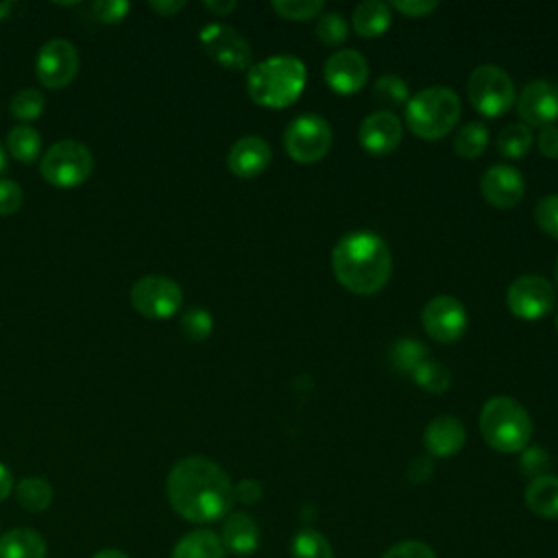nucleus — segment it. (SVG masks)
<instances>
[{"instance_id": "nucleus-17", "label": "nucleus", "mask_w": 558, "mask_h": 558, "mask_svg": "<svg viewBox=\"0 0 558 558\" xmlns=\"http://www.w3.org/2000/svg\"><path fill=\"white\" fill-rule=\"evenodd\" d=\"M403 137L401 120L390 109H379L368 113L357 129V140L362 148L371 155L392 153Z\"/></svg>"}, {"instance_id": "nucleus-5", "label": "nucleus", "mask_w": 558, "mask_h": 558, "mask_svg": "<svg viewBox=\"0 0 558 558\" xmlns=\"http://www.w3.org/2000/svg\"><path fill=\"white\" fill-rule=\"evenodd\" d=\"M460 111V98L451 87L432 85L408 98L405 124L421 140H440L456 126Z\"/></svg>"}, {"instance_id": "nucleus-2", "label": "nucleus", "mask_w": 558, "mask_h": 558, "mask_svg": "<svg viewBox=\"0 0 558 558\" xmlns=\"http://www.w3.org/2000/svg\"><path fill=\"white\" fill-rule=\"evenodd\" d=\"M331 268L340 286L349 292L368 296L388 283L392 253L377 233L351 231L336 242L331 251Z\"/></svg>"}, {"instance_id": "nucleus-45", "label": "nucleus", "mask_w": 558, "mask_h": 558, "mask_svg": "<svg viewBox=\"0 0 558 558\" xmlns=\"http://www.w3.org/2000/svg\"><path fill=\"white\" fill-rule=\"evenodd\" d=\"M432 473H434V464H432V460L425 458V456L414 458V460L410 462V466H408V480L414 482V484L427 482V480L432 477Z\"/></svg>"}, {"instance_id": "nucleus-31", "label": "nucleus", "mask_w": 558, "mask_h": 558, "mask_svg": "<svg viewBox=\"0 0 558 558\" xmlns=\"http://www.w3.org/2000/svg\"><path fill=\"white\" fill-rule=\"evenodd\" d=\"M427 360V349L414 338H401L392 347V362L401 373H414Z\"/></svg>"}, {"instance_id": "nucleus-30", "label": "nucleus", "mask_w": 558, "mask_h": 558, "mask_svg": "<svg viewBox=\"0 0 558 558\" xmlns=\"http://www.w3.org/2000/svg\"><path fill=\"white\" fill-rule=\"evenodd\" d=\"M412 379L427 392H434V395H440L445 392L449 386H451V373L447 366H442L440 362H434V360H425L414 373H412Z\"/></svg>"}, {"instance_id": "nucleus-6", "label": "nucleus", "mask_w": 558, "mask_h": 558, "mask_svg": "<svg viewBox=\"0 0 558 558\" xmlns=\"http://www.w3.org/2000/svg\"><path fill=\"white\" fill-rule=\"evenodd\" d=\"M92 150L76 140H61L52 144L39 161L41 177L54 187H76L85 183L92 174Z\"/></svg>"}, {"instance_id": "nucleus-7", "label": "nucleus", "mask_w": 558, "mask_h": 558, "mask_svg": "<svg viewBox=\"0 0 558 558\" xmlns=\"http://www.w3.org/2000/svg\"><path fill=\"white\" fill-rule=\"evenodd\" d=\"M466 94L475 111L495 118L514 105V83L510 74L493 63L477 65L466 83Z\"/></svg>"}, {"instance_id": "nucleus-39", "label": "nucleus", "mask_w": 558, "mask_h": 558, "mask_svg": "<svg viewBox=\"0 0 558 558\" xmlns=\"http://www.w3.org/2000/svg\"><path fill=\"white\" fill-rule=\"evenodd\" d=\"M131 11V4L126 0H100L92 4V15L102 24H118L122 22Z\"/></svg>"}, {"instance_id": "nucleus-44", "label": "nucleus", "mask_w": 558, "mask_h": 558, "mask_svg": "<svg viewBox=\"0 0 558 558\" xmlns=\"http://www.w3.org/2000/svg\"><path fill=\"white\" fill-rule=\"evenodd\" d=\"M262 493H264V488H262V484L257 482V480H240L235 486H233V495H235V499L238 501H242V504H255L259 497H262Z\"/></svg>"}, {"instance_id": "nucleus-3", "label": "nucleus", "mask_w": 558, "mask_h": 558, "mask_svg": "<svg viewBox=\"0 0 558 558\" xmlns=\"http://www.w3.org/2000/svg\"><path fill=\"white\" fill-rule=\"evenodd\" d=\"M305 63L294 54H275L248 68L246 92L259 107L283 109L292 105L305 87Z\"/></svg>"}, {"instance_id": "nucleus-27", "label": "nucleus", "mask_w": 558, "mask_h": 558, "mask_svg": "<svg viewBox=\"0 0 558 558\" xmlns=\"http://www.w3.org/2000/svg\"><path fill=\"white\" fill-rule=\"evenodd\" d=\"M532 146V129L523 122H510L497 133V150L508 159H521Z\"/></svg>"}, {"instance_id": "nucleus-23", "label": "nucleus", "mask_w": 558, "mask_h": 558, "mask_svg": "<svg viewBox=\"0 0 558 558\" xmlns=\"http://www.w3.org/2000/svg\"><path fill=\"white\" fill-rule=\"evenodd\" d=\"M225 545L220 541V536L211 530H192L187 534H183L170 558H225Z\"/></svg>"}, {"instance_id": "nucleus-42", "label": "nucleus", "mask_w": 558, "mask_h": 558, "mask_svg": "<svg viewBox=\"0 0 558 558\" xmlns=\"http://www.w3.org/2000/svg\"><path fill=\"white\" fill-rule=\"evenodd\" d=\"M392 9L408 17H423L429 15L434 9H438L436 0H395Z\"/></svg>"}, {"instance_id": "nucleus-15", "label": "nucleus", "mask_w": 558, "mask_h": 558, "mask_svg": "<svg viewBox=\"0 0 558 558\" xmlns=\"http://www.w3.org/2000/svg\"><path fill=\"white\" fill-rule=\"evenodd\" d=\"M323 76H325V83L336 94L349 96V94L360 92L366 85L368 63L357 50L342 48L327 57V61L323 65Z\"/></svg>"}, {"instance_id": "nucleus-38", "label": "nucleus", "mask_w": 558, "mask_h": 558, "mask_svg": "<svg viewBox=\"0 0 558 558\" xmlns=\"http://www.w3.org/2000/svg\"><path fill=\"white\" fill-rule=\"evenodd\" d=\"M519 466H521V473L527 475L530 480L534 477H541L547 473V469L551 466V458L549 453L538 447V445H527L523 451H521V460H519Z\"/></svg>"}, {"instance_id": "nucleus-1", "label": "nucleus", "mask_w": 558, "mask_h": 558, "mask_svg": "<svg viewBox=\"0 0 558 558\" xmlns=\"http://www.w3.org/2000/svg\"><path fill=\"white\" fill-rule=\"evenodd\" d=\"M166 495L172 510L190 523H214L227 517L235 501L225 469L203 456L181 458L170 469Z\"/></svg>"}, {"instance_id": "nucleus-34", "label": "nucleus", "mask_w": 558, "mask_h": 558, "mask_svg": "<svg viewBox=\"0 0 558 558\" xmlns=\"http://www.w3.org/2000/svg\"><path fill=\"white\" fill-rule=\"evenodd\" d=\"M181 333L192 342H203L211 336L214 318L205 307H190L179 320Z\"/></svg>"}, {"instance_id": "nucleus-36", "label": "nucleus", "mask_w": 558, "mask_h": 558, "mask_svg": "<svg viewBox=\"0 0 558 558\" xmlns=\"http://www.w3.org/2000/svg\"><path fill=\"white\" fill-rule=\"evenodd\" d=\"M272 9L286 20H312L318 17L325 9L323 0H272Z\"/></svg>"}, {"instance_id": "nucleus-11", "label": "nucleus", "mask_w": 558, "mask_h": 558, "mask_svg": "<svg viewBox=\"0 0 558 558\" xmlns=\"http://www.w3.org/2000/svg\"><path fill=\"white\" fill-rule=\"evenodd\" d=\"M556 294L549 279L543 275H521L506 292L508 310L523 320H538L554 307Z\"/></svg>"}, {"instance_id": "nucleus-14", "label": "nucleus", "mask_w": 558, "mask_h": 558, "mask_svg": "<svg viewBox=\"0 0 558 558\" xmlns=\"http://www.w3.org/2000/svg\"><path fill=\"white\" fill-rule=\"evenodd\" d=\"M517 111L527 126H551L558 120V85L547 78L530 81L517 98Z\"/></svg>"}, {"instance_id": "nucleus-12", "label": "nucleus", "mask_w": 558, "mask_h": 558, "mask_svg": "<svg viewBox=\"0 0 558 558\" xmlns=\"http://www.w3.org/2000/svg\"><path fill=\"white\" fill-rule=\"evenodd\" d=\"M421 323L432 340L456 342L466 331L469 316L462 301L451 294H438L425 303Z\"/></svg>"}, {"instance_id": "nucleus-20", "label": "nucleus", "mask_w": 558, "mask_h": 558, "mask_svg": "<svg viewBox=\"0 0 558 558\" xmlns=\"http://www.w3.org/2000/svg\"><path fill=\"white\" fill-rule=\"evenodd\" d=\"M220 541L225 545V551H231L233 556H251L259 545V527L253 517L246 512H231L220 532Z\"/></svg>"}, {"instance_id": "nucleus-9", "label": "nucleus", "mask_w": 558, "mask_h": 558, "mask_svg": "<svg viewBox=\"0 0 558 558\" xmlns=\"http://www.w3.org/2000/svg\"><path fill=\"white\" fill-rule=\"evenodd\" d=\"M183 303L181 286L166 275H144L131 288V305L150 320H166L179 312Z\"/></svg>"}, {"instance_id": "nucleus-50", "label": "nucleus", "mask_w": 558, "mask_h": 558, "mask_svg": "<svg viewBox=\"0 0 558 558\" xmlns=\"http://www.w3.org/2000/svg\"><path fill=\"white\" fill-rule=\"evenodd\" d=\"M4 166H7V155H4V148H2V144H0V172L4 170Z\"/></svg>"}, {"instance_id": "nucleus-33", "label": "nucleus", "mask_w": 558, "mask_h": 558, "mask_svg": "<svg viewBox=\"0 0 558 558\" xmlns=\"http://www.w3.org/2000/svg\"><path fill=\"white\" fill-rule=\"evenodd\" d=\"M373 96L386 105V107H395V105H405L410 98V89L408 83L397 76V74H381L375 85H373Z\"/></svg>"}, {"instance_id": "nucleus-41", "label": "nucleus", "mask_w": 558, "mask_h": 558, "mask_svg": "<svg viewBox=\"0 0 558 558\" xmlns=\"http://www.w3.org/2000/svg\"><path fill=\"white\" fill-rule=\"evenodd\" d=\"M24 203L22 187L11 179H0V216H11L20 211Z\"/></svg>"}, {"instance_id": "nucleus-19", "label": "nucleus", "mask_w": 558, "mask_h": 558, "mask_svg": "<svg viewBox=\"0 0 558 558\" xmlns=\"http://www.w3.org/2000/svg\"><path fill=\"white\" fill-rule=\"evenodd\" d=\"M466 440V429L453 414H438L425 427L423 442L434 458L456 456Z\"/></svg>"}, {"instance_id": "nucleus-18", "label": "nucleus", "mask_w": 558, "mask_h": 558, "mask_svg": "<svg viewBox=\"0 0 558 558\" xmlns=\"http://www.w3.org/2000/svg\"><path fill=\"white\" fill-rule=\"evenodd\" d=\"M270 144L259 135H244L235 140L227 155L229 170L240 179H253L262 174L270 163Z\"/></svg>"}, {"instance_id": "nucleus-25", "label": "nucleus", "mask_w": 558, "mask_h": 558, "mask_svg": "<svg viewBox=\"0 0 558 558\" xmlns=\"http://www.w3.org/2000/svg\"><path fill=\"white\" fill-rule=\"evenodd\" d=\"M17 504L28 512H44L52 504L54 490L44 477H22L17 486H13Z\"/></svg>"}, {"instance_id": "nucleus-28", "label": "nucleus", "mask_w": 558, "mask_h": 558, "mask_svg": "<svg viewBox=\"0 0 558 558\" xmlns=\"http://www.w3.org/2000/svg\"><path fill=\"white\" fill-rule=\"evenodd\" d=\"M290 556L292 558H333V549L320 532L312 527H303L292 536Z\"/></svg>"}, {"instance_id": "nucleus-29", "label": "nucleus", "mask_w": 558, "mask_h": 558, "mask_svg": "<svg viewBox=\"0 0 558 558\" xmlns=\"http://www.w3.org/2000/svg\"><path fill=\"white\" fill-rule=\"evenodd\" d=\"M488 146V129L482 122H466L453 140V150L462 159L480 157Z\"/></svg>"}, {"instance_id": "nucleus-37", "label": "nucleus", "mask_w": 558, "mask_h": 558, "mask_svg": "<svg viewBox=\"0 0 558 558\" xmlns=\"http://www.w3.org/2000/svg\"><path fill=\"white\" fill-rule=\"evenodd\" d=\"M534 222L538 229L558 240V194H547L534 205Z\"/></svg>"}, {"instance_id": "nucleus-35", "label": "nucleus", "mask_w": 558, "mask_h": 558, "mask_svg": "<svg viewBox=\"0 0 558 558\" xmlns=\"http://www.w3.org/2000/svg\"><path fill=\"white\" fill-rule=\"evenodd\" d=\"M349 24L338 11H323L316 17V37L327 46H338L347 39Z\"/></svg>"}, {"instance_id": "nucleus-32", "label": "nucleus", "mask_w": 558, "mask_h": 558, "mask_svg": "<svg viewBox=\"0 0 558 558\" xmlns=\"http://www.w3.org/2000/svg\"><path fill=\"white\" fill-rule=\"evenodd\" d=\"M44 105H46V98H44V94L39 89L24 87V89L13 94V98L9 102V109H11V116L15 120L28 122V120H35V118L41 116Z\"/></svg>"}, {"instance_id": "nucleus-26", "label": "nucleus", "mask_w": 558, "mask_h": 558, "mask_svg": "<svg viewBox=\"0 0 558 558\" xmlns=\"http://www.w3.org/2000/svg\"><path fill=\"white\" fill-rule=\"evenodd\" d=\"M7 150L22 163H33L41 153V135L31 124H17L7 135Z\"/></svg>"}, {"instance_id": "nucleus-40", "label": "nucleus", "mask_w": 558, "mask_h": 558, "mask_svg": "<svg viewBox=\"0 0 558 558\" xmlns=\"http://www.w3.org/2000/svg\"><path fill=\"white\" fill-rule=\"evenodd\" d=\"M381 558H436V554L423 541H399L390 545Z\"/></svg>"}, {"instance_id": "nucleus-24", "label": "nucleus", "mask_w": 558, "mask_h": 558, "mask_svg": "<svg viewBox=\"0 0 558 558\" xmlns=\"http://www.w3.org/2000/svg\"><path fill=\"white\" fill-rule=\"evenodd\" d=\"M392 20L390 4L381 0H364L353 9V28L360 37H379Z\"/></svg>"}, {"instance_id": "nucleus-10", "label": "nucleus", "mask_w": 558, "mask_h": 558, "mask_svg": "<svg viewBox=\"0 0 558 558\" xmlns=\"http://www.w3.org/2000/svg\"><path fill=\"white\" fill-rule=\"evenodd\" d=\"M198 41L207 57L227 70H248L253 61V50L246 37L229 24L211 22L198 33Z\"/></svg>"}, {"instance_id": "nucleus-49", "label": "nucleus", "mask_w": 558, "mask_h": 558, "mask_svg": "<svg viewBox=\"0 0 558 558\" xmlns=\"http://www.w3.org/2000/svg\"><path fill=\"white\" fill-rule=\"evenodd\" d=\"M92 558H129L124 551H120V549H113V547H109V549H100L98 554H94Z\"/></svg>"}, {"instance_id": "nucleus-8", "label": "nucleus", "mask_w": 558, "mask_h": 558, "mask_svg": "<svg viewBox=\"0 0 558 558\" xmlns=\"http://www.w3.org/2000/svg\"><path fill=\"white\" fill-rule=\"evenodd\" d=\"M283 148L299 163H316L331 148V126L323 116H296L283 131Z\"/></svg>"}, {"instance_id": "nucleus-46", "label": "nucleus", "mask_w": 558, "mask_h": 558, "mask_svg": "<svg viewBox=\"0 0 558 558\" xmlns=\"http://www.w3.org/2000/svg\"><path fill=\"white\" fill-rule=\"evenodd\" d=\"M148 7H150V11H155L161 17H172L185 7V2L183 0H150Z\"/></svg>"}, {"instance_id": "nucleus-52", "label": "nucleus", "mask_w": 558, "mask_h": 558, "mask_svg": "<svg viewBox=\"0 0 558 558\" xmlns=\"http://www.w3.org/2000/svg\"><path fill=\"white\" fill-rule=\"evenodd\" d=\"M556 331H558V314H556Z\"/></svg>"}, {"instance_id": "nucleus-21", "label": "nucleus", "mask_w": 558, "mask_h": 558, "mask_svg": "<svg viewBox=\"0 0 558 558\" xmlns=\"http://www.w3.org/2000/svg\"><path fill=\"white\" fill-rule=\"evenodd\" d=\"M525 506L541 519H558V475L545 473L525 486Z\"/></svg>"}, {"instance_id": "nucleus-43", "label": "nucleus", "mask_w": 558, "mask_h": 558, "mask_svg": "<svg viewBox=\"0 0 558 558\" xmlns=\"http://www.w3.org/2000/svg\"><path fill=\"white\" fill-rule=\"evenodd\" d=\"M538 150L547 159H558V126H543L538 133Z\"/></svg>"}, {"instance_id": "nucleus-4", "label": "nucleus", "mask_w": 558, "mask_h": 558, "mask_svg": "<svg viewBox=\"0 0 558 558\" xmlns=\"http://www.w3.org/2000/svg\"><path fill=\"white\" fill-rule=\"evenodd\" d=\"M480 432L486 445L499 453H517L530 445L532 418L512 397H490L480 410Z\"/></svg>"}, {"instance_id": "nucleus-51", "label": "nucleus", "mask_w": 558, "mask_h": 558, "mask_svg": "<svg viewBox=\"0 0 558 558\" xmlns=\"http://www.w3.org/2000/svg\"><path fill=\"white\" fill-rule=\"evenodd\" d=\"M554 279H556V283H558V257H556V262H554Z\"/></svg>"}, {"instance_id": "nucleus-13", "label": "nucleus", "mask_w": 558, "mask_h": 558, "mask_svg": "<svg viewBox=\"0 0 558 558\" xmlns=\"http://www.w3.org/2000/svg\"><path fill=\"white\" fill-rule=\"evenodd\" d=\"M35 72L41 85L50 89H63L78 72V52L72 41L63 37L48 39L35 59Z\"/></svg>"}, {"instance_id": "nucleus-48", "label": "nucleus", "mask_w": 558, "mask_h": 558, "mask_svg": "<svg viewBox=\"0 0 558 558\" xmlns=\"http://www.w3.org/2000/svg\"><path fill=\"white\" fill-rule=\"evenodd\" d=\"M13 493V475L7 464L0 462V501H4Z\"/></svg>"}, {"instance_id": "nucleus-22", "label": "nucleus", "mask_w": 558, "mask_h": 558, "mask_svg": "<svg viewBox=\"0 0 558 558\" xmlns=\"http://www.w3.org/2000/svg\"><path fill=\"white\" fill-rule=\"evenodd\" d=\"M44 536L31 527H13L0 534V558H46Z\"/></svg>"}, {"instance_id": "nucleus-16", "label": "nucleus", "mask_w": 558, "mask_h": 558, "mask_svg": "<svg viewBox=\"0 0 558 558\" xmlns=\"http://www.w3.org/2000/svg\"><path fill=\"white\" fill-rule=\"evenodd\" d=\"M480 192L497 209L514 207L525 194L523 174L508 163H493L480 179Z\"/></svg>"}, {"instance_id": "nucleus-47", "label": "nucleus", "mask_w": 558, "mask_h": 558, "mask_svg": "<svg viewBox=\"0 0 558 558\" xmlns=\"http://www.w3.org/2000/svg\"><path fill=\"white\" fill-rule=\"evenodd\" d=\"M203 7L209 9L216 15H227V13H231L238 7V2L235 0H205Z\"/></svg>"}]
</instances>
